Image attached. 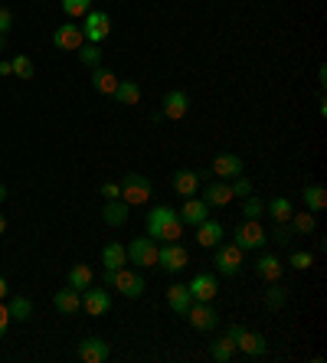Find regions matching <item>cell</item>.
<instances>
[{
    "instance_id": "cell-1",
    "label": "cell",
    "mask_w": 327,
    "mask_h": 363,
    "mask_svg": "<svg viewBox=\"0 0 327 363\" xmlns=\"http://www.w3.org/2000/svg\"><path fill=\"white\" fill-rule=\"evenodd\" d=\"M144 226H148V236L158 242H180L184 236V223H180L177 210L174 206H154V210L144 216Z\"/></svg>"
},
{
    "instance_id": "cell-2",
    "label": "cell",
    "mask_w": 327,
    "mask_h": 363,
    "mask_svg": "<svg viewBox=\"0 0 327 363\" xmlns=\"http://www.w3.org/2000/svg\"><path fill=\"white\" fill-rule=\"evenodd\" d=\"M105 285L118 288L124 298H141L144 295V288H148V282H144V275H138V272H131V268H105L102 275Z\"/></svg>"
},
{
    "instance_id": "cell-3",
    "label": "cell",
    "mask_w": 327,
    "mask_h": 363,
    "mask_svg": "<svg viewBox=\"0 0 327 363\" xmlns=\"http://www.w3.org/2000/svg\"><path fill=\"white\" fill-rule=\"evenodd\" d=\"M150 193H154V183L144 173H124V180H122L124 206H144V203H150Z\"/></svg>"
},
{
    "instance_id": "cell-4",
    "label": "cell",
    "mask_w": 327,
    "mask_h": 363,
    "mask_svg": "<svg viewBox=\"0 0 327 363\" xmlns=\"http://www.w3.org/2000/svg\"><path fill=\"white\" fill-rule=\"evenodd\" d=\"M226 337H233L236 350H243L245 357H262L265 350H269V344H265V337H262V334H252V331H245L243 324H233Z\"/></svg>"
},
{
    "instance_id": "cell-5",
    "label": "cell",
    "mask_w": 327,
    "mask_h": 363,
    "mask_svg": "<svg viewBox=\"0 0 327 363\" xmlns=\"http://www.w3.org/2000/svg\"><path fill=\"white\" fill-rule=\"evenodd\" d=\"M213 262H216V272L219 275H239L243 272V249L236 246V242H229V246H216V252H213Z\"/></svg>"
},
{
    "instance_id": "cell-6",
    "label": "cell",
    "mask_w": 327,
    "mask_h": 363,
    "mask_svg": "<svg viewBox=\"0 0 327 363\" xmlns=\"http://www.w3.org/2000/svg\"><path fill=\"white\" fill-rule=\"evenodd\" d=\"M158 265L170 275H177L184 268L190 265V252L180 242H164V249H158Z\"/></svg>"
},
{
    "instance_id": "cell-7",
    "label": "cell",
    "mask_w": 327,
    "mask_h": 363,
    "mask_svg": "<svg viewBox=\"0 0 327 363\" xmlns=\"http://www.w3.org/2000/svg\"><path fill=\"white\" fill-rule=\"evenodd\" d=\"M108 33H112V17H108L105 10H89V13H85V23H82L85 43H102Z\"/></svg>"
},
{
    "instance_id": "cell-8",
    "label": "cell",
    "mask_w": 327,
    "mask_h": 363,
    "mask_svg": "<svg viewBox=\"0 0 327 363\" xmlns=\"http://www.w3.org/2000/svg\"><path fill=\"white\" fill-rule=\"evenodd\" d=\"M233 242L243 249V252H245V249H262L265 242H269V232L259 226V220H245L243 226H236Z\"/></svg>"
},
{
    "instance_id": "cell-9",
    "label": "cell",
    "mask_w": 327,
    "mask_h": 363,
    "mask_svg": "<svg viewBox=\"0 0 327 363\" xmlns=\"http://www.w3.org/2000/svg\"><path fill=\"white\" fill-rule=\"evenodd\" d=\"M128 262H134L138 268H150L158 265V239H150V236H141L128 246Z\"/></svg>"
},
{
    "instance_id": "cell-10",
    "label": "cell",
    "mask_w": 327,
    "mask_h": 363,
    "mask_svg": "<svg viewBox=\"0 0 327 363\" xmlns=\"http://www.w3.org/2000/svg\"><path fill=\"white\" fill-rule=\"evenodd\" d=\"M79 295H82V311H85V315H92V317L108 315V308H112V298H108V291H105V288L89 285V288H82Z\"/></svg>"
},
{
    "instance_id": "cell-11",
    "label": "cell",
    "mask_w": 327,
    "mask_h": 363,
    "mask_svg": "<svg viewBox=\"0 0 327 363\" xmlns=\"http://www.w3.org/2000/svg\"><path fill=\"white\" fill-rule=\"evenodd\" d=\"M184 317H187L196 331H213V327L219 324V315L213 311V305H210V301H193V305L187 308V315H184Z\"/></svg>"
},
{
    "instance_id": "cell-12",
    "label": "cell",
    "mask_w": 327,
    "mask_h": 363,
    "mask_svg": "<svg viewBox=\"0 0 327 363\" xmlns=\"http://www.w3.org/2000/svg\"><path fill=\"white\" fill-rule=\"evenodd\" d=\"M187 112H190V95L184 88H170L167 95H164L160 115L170 118V121H180V118H187Z\"/></svg>"
},
{
    "instance_id": "cell-13",
    "label": "cell",
    "mask_w": 327,
    "mask_h": 363,
    "mask_svg": "<svg viewBox=\"0 0 327 363\" xmlns=\"http://www.w3.org/2000/svg\"><path fill=\"white\" fill-rule=\"evenodd\" d=\"M108 344H105L102 337H85V341H79V347H75V357L82 363H105L108 360Z\"/></svg>"
},
{
    "instance_id": "cell-14",
    "label": "cell",
    "mask_w": 327,
    "mask_h": 363,
    "mask_svg": "<svg viewBox=\"0 0 327 363\" xmlns=\"http://www.w3.org/2000/svg\"><path fill=\"white\" fill-rule=\"evenodd\" d=\"M190 298L193 301H213L216 291H219V282H216L213 272H200V275H193V282L187 285Z\"/></svg>"
},
{
    "instance_id": "cell-15",
    "label": "cell",
    "mask_w": 327,
    "mask_h": 363,
    "mask_svg": "<svg viewBox=\"0 0 327 363\" xmlns=\"http://www.w3.org/2000/svg\"><path fill=\"white\" fill-rule=\"evenodd\" d=\"M213 173L219 177V180H233V177L243 173V157H239V154H229V151L216 154L213 157Z\"/></svg>"
},
{
    "instance_id": "cell-16",
    "label": "cell",
    "mask_w": 327,
    "mask_h": 363,
    "mask_svg": "<svg viewBox=\"0 0 327 363\" xmlns=\"http://www.w3.org/2000/svg\"><path fill=\"white\" fill-rule=\"evenodd\" d=\"M170 187H174L180 197H196V190L203 187V177H200L196 171H190V167H180V171H174Z\"/></svg>"
},
{
    "instance_id": "cell-17",
    "label": "cell",
    "mask_w": 327,
    "mask_h": 363,
    "mask_svg": "<svg viewBox=\"0 0 327 363\" xmlns=\"http://www.w3.org/2000/svg\"><path fill=\"white\" fill-rule=\"evenodd\" d=\"M82 43H85L82 27H75V23H65V27H59L56 33H53V46L65 49V53H75Z\"/></svg>"
},
{
    "instance_id": "cell-18",
    "label": "cell",
    "mask_w": 327,
    "mask_h": 363,
    "mask_svg": "<svg viewBox=\"0 0 327 363\" xmlns=\"http://www.w3.org/2000/svg\"><path fill=\"white\" fill-rule=\"evenodd\" d=\"M226 230H223V223H216V220H203L200 226H196V242L203 249H216L219 242H223Z\"/></svg>"
},
{
    "instance_id": "cell-19",
    "label": "cell",
    "mask_w": 327,
    "mask_h": 363,
    "mask_svg": "<svg viewBox=\"0 0 327 363\" xmlns=\"http://www.w3.org/2000/svg\"><path fill=\"white\" fill-rule=\"evenodd\" d=\"M177 216L184 226H200L203 220H210V206L203 200H196V197H187V203H184V210Z\"/></svg>"
},
{
    "instance_id": "cell-20",
    "label": "cell",
    "mask_w": 327,
    "mask_h": 363,
    "mask_svg": "<svg viewBox=\"0 0 327 363\" xmlns=\"http://www.w3.org/2000/svg\"><path fill=\"white\" fill-rule=\"evenodd\" d=\"M118 82H122V79L115 76L112 69H105V66H95V69H92V88L98 92V95H108V98H112L115 88H118Z\"/></svg>"
},
{
    "instance_id": "cell-21",
    "label": "cell",
    "mask_w": 327,
    "mask_h": 363,
    "mask_svg": "<svg viewBox=\"0 0 327 363\" xmlns=\"http://www.w3.org/2000/svg\"><path fill=\"white\" fill-rule=\"evenodd\" d=\"M236 197H233V187L229 183H206L203 187V203L206 206H229Z\"/></svg>"
},
{
    "instance_id": "cell-22",
    "label": "cell",
    "mask_w": 327,
    "mask_h": 363,
    "mask_svg": "<svg viewBox=\"0 0 327 363\" xmlns=\"http://www.w3.org/2000/svg\"><path fill=\"white\" fill-rule=\"evenodd\" d=\"M255 272H259L262 282H278L281 278V258L278 256H271V252H265V256L255 258Z\"/></svg>"
},
{
    "instance_id": "cell-23",
    "label": "cell",
    "mask_w": 327,
    "mask_h": 363,
    "mask_svg": "<svg viewBox=\"0 0 327 363\" xmlns=\"http://www.w3.org/2000/svg\"><path fill=\"white\" fill-rule=\"evenodd\" d=\"M53 305H56L59 315H75V311H82V295L75 288H63V291H56Z\"/></svg>"
},
{
    "instance_id": "cell-24",
    "label": "cell",
    "mask_w": 327,
    "mask_h": 363,
    "mask_svg": "<svg viewBox=\"0 0 327 363\" xmlns=\"http://www.w3.org/2000/svg\"><path fill=\"white\" fill-rule=\"evenodd\" d=\"M301 197H304V206H308L314 216L327 210V190L321 183H304V193H301Z\"/></svg>"
},
{
    "instance_id": "cell-25",
    "label": "cell",
    "mask_w": 327,
    "mask_h": 363,
    "mask_svg": "<svg viewBox=\"0 0 327 363\" xmlns=\"http://www.w3.org/2000/svg\"><path fill=\"white\" fill-rule=\"evenodd\" d=\"M167 305L174 315H187V308L193 305V298H190L187 285H170L167 288Z\"/></svg>"
},
{
    "instance_id": "cell-26",
    "label": "cell",
    "mask_w": 327,
    "mask_h": 363,
    "mask_svg": "<svg viewBox=\"0 0 327 363\" xmlns=\"http://www.w3.org/2000/svg\"><path fill=\"white\" fill-rule=\"evenodd\" d=\"M112 98L118 102V105H138V102H141V86H138V82H131V79H122Z\"/></svg>"
},
{
    "instance_id": "cell-27",
    "label": "cell",
    "mask_w": 327,
    "mask_h": 363,
    "mask_svg": "<svg viewBox=\"0 0 327 363\" xmlns=\"http://www.w3.org/2000/svg\"><path fill=\"white\" fill-rule=\"evenodd\" d=\"M89 285H95V272H92V265L79 262V265L69 268V288L82 291V288H89Z\"/></svg>"
},
{
    "instance_id": "cell-28",
    "label": "cell",
    "mask_w": 327,
    "mask_h": 363,
    "mask_svg": "<svg viewBox=\"0 0 327 363\" xmlns=\"http://www.w3.org/2000/svg\"><path fill=\"white\" fill-rule=\"evenodd\" d=\"M102 262H105V268H122L124 262H128V249H124L122 242H108V246L102 249Z\"/></svg>"
},
{
    "instance_id": "cell-29",
    "label": "cell",
    "mask_w": 327,
    "mask_h": 363,
    "mask_svg": "<svg viewBox=\"0 0 327 363\" xmlns=\"http://www.w3.org/2000/svg\"><path fill=\"white\" fill-rule=\"evenodd\" d=\"M291 230H295V236H311V232L318 230V220H314V213H311V210L291 213Z\"/></svg>"
},
{
    "instance_id": "cell-30",
    "label": "cell",
    "mask_w": 327,
    "mask_h": 363,
    "mask_svg": "<svg viewBox=\"0 0 327 363\" xmlns=\"http://www.w3.org/2000/svg\"><path fill=\"white\" fill-rule=\"evenodd\" d=\"M102 220L108 226H124L128 223V210H124V200H108L102 210Z\"/></svg>"
},
{
    "instance_id": "cell-31",
    "label": "cell",
    "mask_w": 327,
    "mask_h": 363,
    "mask_svg": "<svg viewBox=\"0 0 327 363\" xmlns=\"http://www.w3.org/2000/svg\"><path fill=\"white\" fill-rule=\"evenodd\" d=\"M265 213H269L275 223H291V213H295V206H291V200L278 197V200H271L269 206H265Z\"/></svg>"
},
{
    "instance_id": "cell-32",
    "label": "cell",
    "mask_w": 327,
    "mask_h": 363,
    "mask_svg": "<svg viewBox=\"0 0 327 363\" xmlns=\"http://www.w3.org/2000/svg\"><path fill=\"white\" fill-rule=\"evenodd\" d=\"M210 357H213L216 363H229L236 357V344L233 337H223V341H213V347H210Z\"/></svg>"
},
{
    "instance_id": "cell-33",
    "label": "cell",
    "mask_w": 327,
    "mask_h": 363,
    "mask_svg": "<svg viewBox=\"0 0 327 363\" xmlns=\"http://www.w3.org/2000/svg\"><path fill=\"white\" fill-rule=\"evenodd\" d=\"M10 321H27L30 315H33V301H30V298H13V301H10Z\"/></svg>"
},
{
    "instance_id": "cell-34",
    "label": "cell",
    "mask_w": 327,
    "mask_h": 363,
    "mask_svg": "<svg viewBox=\"0 0 327 363\" xmlns=\"http://www.w3.org/2000/svg\"><path fill=\"white\" fill-rule=\"evenodd\" d=\"M79 53V59H82L85 66H102V49H98V43H82V46L75 49Z\"/></svg>"
},
{
    "instance_id": "cell-35",
    "label": "cell",
    "mask_w": 327,
    "mask_h": 363,
    "mask_svg": "<svg viewBox=\"0 0 327 363\" xmlns=\"http://www.w3.org/2000/svg\"><path fill=\"white\" fill-rule=\"evenodd\" d=\"M10 69H13V76L17 79H33V72H37L33 59H27V56H13L10 59Z\"/></svg>"
},
{
    "instance_id": "cell-36",
    "label": "cell",
    "mask_w": 327,
    "mask_h": 363,
    "mask_svg": "<svg viewBox=\"0 0 327 363\" xmlns=\"http://www.w3.org/2000/svg\"><path fill=\"white\" fill-rule=\"evenodd\" d=\"M285 301H288V291H285V288H278V282H271V288L265 291V305H269V311H278Z\"/></svg>"
},
{
    "instance_id": "cell-37",
    "label": "cell",
    "mask_w": 327,
    "mask_h": 363,
    "mask_svg": "<svg viewBox=\"0 0 327 363\" xmlns=\"http://www.w3.org/2000/svg\"><path fill=\"white\" fill-rule=\"evenodd\" d=\"M63 10H65V17H85L89 10H92V0H63Z\"/></svg>"
},
{
    "instance_id": "cell-38",
    "label": "cell",
    "mask_w": 327,
    "mask_h": 363,
    "mask_svg": "<svg viewBox=\"0 0 327 363\" xmlns=\"http://www.w3.org/2000/svg\"><path fill=\"white\" fill-rule=\"evenodd\" d=\"M262 213H265V203H262L259 197H252V193H249V197L243 200V216H245V220H259Z\"/></svg>"
},
{
    "instance_id": "cell-39",
    "label": "cell",
    "mask_w": 327,
    "mask_h": 363,
    "mask_svg": "<svg viewBox=\"0 0 327 363\" xmlns=\"http://www.w3.org/2000/svg\"><path fill=\"white\" fill-rule=\"evenodd\" d=\"M271 239L278 242V246H288L295 239V230H291L288 223H275V232H271Z\"/></svg>"
},
{
    "instance_id": "cell-40",
    "label": "cell",
    "mask_w": 327,
    "mask_h": 363,
    "mask_svg": "<svg viewBox=\"0 0 327 363\" xmlns=\"http://www.w3.org/2000/svg\"><path fill=\"white\" fill-rule=\"evenodd\" d=\"M288 265H291V268H298V272H304V268L314 265V256H311V252H291Z\"/></svg>"
},
{
    "instance_id": "cell-41",
    "label": "cell",
    "mask_w": 327,
    "mask_h": 363,
    "mask_svg": "<svg viewBox=\"0 0 327 363\" xmlns=\"http://www.w3.org/2000/svg\"><path fill=\"white\" fill-rule=\"evenodd\" d=\"M229 187H233V197H249V193H252V180H245L243 173H239V177H233V183H229Z\"/></svg>"
},
{
    "instance_id": "cell-42",
    "label": "cell",
    "mask_w": 327,
    "mask_h": 363,
    "mask_svg": "<svg viewBox=\"0 0 327 363\" xmlns=\"http://www.w3.org/2000/svg\"><path fill=\"white\" fill-rule=\"evenodd\" d=\"M98 190H102L105 200H122V183H102Z\"/></svg>"
},
{
    "instance_id": "cell-43",
    "label": "cell",
    "mask_w": 327,
    "mask_h": 363,
    "mask_svg": "<svg viewBox=\"0 0 327 363\" xmlns=\"http://www.w3.org/2000/svg\"><path fill=\"white\" fill-rule=\"evenodd\" d=\"M10 27H13V13H10L7 7H0V37L10 33Z\"/></svg>"
},
{
    "instance_id": "cell-44",
    "label": "cell",
    "mask_w": 327,
    "mask_h": 363,
    "mask_svg": "<svg viewBox=\"0 0 327 363\" xmlns=\"http://www.w3.org/2000/svg\"><path fill=\"white\" fill-rule=\"evenodd\" d=\"M7 327H10V308L0 301V337L7 334Z\"/></svg>"
},
{
    "instance_id": "cell-45",
    "label": "cell",
    "mask_w": 327,
    "mask_h": 363,
    "mask_svg": "<svg viewBox=\"0 0 327 363\" xmlns=\"http://www.w3.org/2000/svg\"><path fill=\"white\" fill-rule=\"evenodd\" d=\"M7 291H10V285H7V278L0 275V301H4V298H7Z\"/></svg>"
},
{
    "instance_id": "cell-46",
    "label": "cell",
    "mask_w": 327,
    "mask_h": 363,
    "mask_svg": "<svg viewBox=\"0 0 327 363\" xmlns=\"http://www.w3.org/2000/svg\"><path fill=\"white\" fill-rule=\"evenodd\" d=\"M10 72H13V69H10V62H7V59H0V76H10Z\"/></svg>"
},
{
    "instance_id": "cell-47",
    "label": "cell",
    "mask_w": 327,
    "mask_h": 363,
    "mask_svg": "<svg viewBox=\"0 0 327 363\" xmlns=\"http://www.w3.org/2000/svg\"><path fill=\"white\" fill-rule=\"evenodd\" d=\"M7 232V220H4V213H0V236Z\"/></svg>"
},
{
    "instance_id": "cell-48",
    "label": "cell",
    "mask_w": 327,
    "mask_h": 363,
    "mask_svg": "<svg viewBox=\"0 0 327 363\" xmlns=\"http://www.w3.org/2000/svg\"><path fill=\"white\" fill-rule=\"evenodd\" d=\"M7 200V187H4V183H0V203Z\"/></svg>"
},
{
    "instance_id": "cell-49",
    "label": "cell",
    "mask_w": 327,
    "mask_h": 363,
    "mask_svg": "<svg viewBox=\"0 0 327 363\" xmlns=\"http://www.w3.org/2000/svg\"><path fill=\"white\" fill-rule=\"evenodd\" d=\"M4 46H7V39H4V37H0V53H4Z\"/></svg>"
}]
</instances>
